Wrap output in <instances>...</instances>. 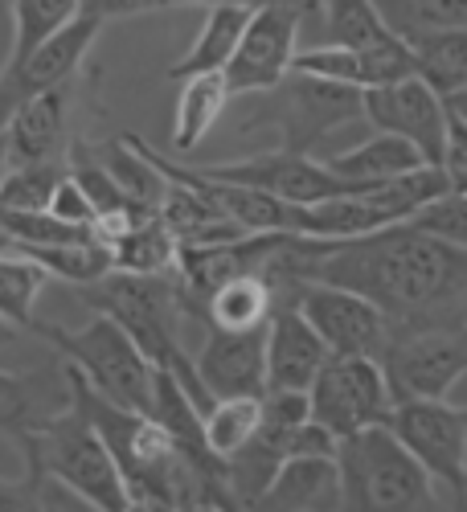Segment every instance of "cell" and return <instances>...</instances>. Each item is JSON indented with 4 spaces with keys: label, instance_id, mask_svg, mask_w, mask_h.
Here are the masks:
<instances>
[{
    "label": "cell",
    "instance_id": "cell-47",
    "mask_svg": "<svg viewBox=\"0 0 467 512\" xmlns=\"http://www.w3.org/2000/svg\"><path fill=\"white\" fill-rule=\"evenodd\" d=\"M463 410H467V402H463Z\"/></svg>",
    "mask_w": 467,
    "mask_h": 512
},
{
    "label": "cell",
    "instance_id": "cell-6",
    "mask_svg": "<svg viewBox=\"0 0 467 512\" xmlns=\"http://www.w3.org/2000/svg\"><path fill=\"white\" fill-rule=\"evenodd\" d=\"M91 111H99V70H91V66H82L74 78L62 82V87L29 99L13 115V123L5 127L13 168L66 160L74 140L82 136L78 123Z\"/></svg>",
    "mask_w": 467,
    "mask_h": 512
},
{
    "label": "cell",
    "instance_id": "cell-15",
    "mask_svg": "<svg viewBox=\"0 0 467 512\" xmlns=\"http://www.w3.org/2000/svg\"><path fill=\"white\" fill-rule=\"evenodd\" d=\"M74 406L70 365L66 357L46 361L29 373L0 369V435H9L17 447L33 443Z\"/></svg>",
    "mask_w": 467,
    "mask_h": 512
},
{
    "label": "cell",
    "instance_id": "cell-41",
    "mask_svg": "<svg viewBox=\"0 0 467 512\" xmlns=\"http://www.w3.org/2000/svg\"><path fill=\"white\" fill-rule=\"evenodd\" d=\"M447 107H451V111H455L459 119H467V91H459L455 99H447Z\"/></svg>",
    "mask_w": 467,
    "mask_h": 512
},
{
    "label": "cell",
    "instance_id": "cell-1",
    "mask_svg": "<svg viewBox=\"0 0 467 512\" xmlns=\"http://www.w3.org/2000/svg\"><path fill=\"white\" fill-rule=\"evenodd\" d=\"M316 283L365 295L394 332L467 324V250L410 222L341 242L316 267Z\"/></svg>",
    "mask_w": 467,
    "mask_h": 512
},
{
    "label": "cell",
    "instance_id": "cell-11",
    "mask_svg": "<svg viewBox=\"0 0 467 512\" xmlns=\"http://www.w3.org/2000/svg\"><path fill=\"white\" fill-rule=\"evenodd\" d=\"M300 33H304V5H267L254 9L246 37L226 66L230 91L250 99L267 95L291 74L295 54H300Z\"/></svg>",
    "mask_w": 467,
    "mask_h": 512
},
{
    "label": "cell",
    "instance_id": "cell-8",
    "mask_svg": "<svg viewBox=\"0 0 467 512\" xmlns=\"http://www.w3.org/2000/svg\"><path fill=\"white\" fill-rule=\"evenodd\" d=\"M312 418L336 439H353L369 426H386L394 410L390 377L373 357H332L308 394Z\"/></svg>",
    "mask_w": 467,
    "mask_h": 512
},
{
    "label": "cell",
    "instance_id": "cell-32",
    "mask_svg": "<svg viewBox=\"0 0 467 512\" xmlns=\"http://www.w3.org/2000/svg\"><path fill=\"white\" fill-rule=\"evenodd\" d=\"M0 512H50V476L37 451H21V476H0Z\"/></svg>",
    "mask_w": 467,
    "mask_h": 512
},
{
    "label": "cell",
    "instance_id": "cell-37",
    "mask_svg": "<svg viewBox=\"0 0 467 512\" xmlns=\"http://www.w3.org/2000/svg\"><path fill=\"white\" fill-rule=\"evenodd\" d=\"M447 168L451 177H467V119H459L455 111L447 127Z\"/></svg>",
    "mask_w": 467,
    "mask_h": 512
},
{
    "label": "cell",
    "instance_id": "cell-40",
    "mask_svg": "<svg viewBox=\"0 0 467 512\" xmlns=\"http://www.w3.org/2000/svg\"><path fill=\"white\" fill-rule=\"evenodd\" d=\"M13 173V156H9V136L0 132V185H5V177Z\"/></svg>",
    "mask_w": 467,
    "mask_h": 512
},
{
    "label": "cell",
    "instance_id": "cell-18",
    "mask_svg": "<svg viewBox=\"0 0 467 512\" xmlns=\"http://www.w3.org/2000/svg\"><path fill=\"white\" fill-rule=\"evenodd\" d=\"M291 70H304L328 82H341V87H357V91H377V87H394L402 78H414V50L406 37H390L381 46L369 50H332V46H308L295 54Z\"/></svg>",
    "mask_w": 467,
    "mask_h": 512
},
{
    "label": "cell",
    "instance_id": "cell-19",
    "mask_svg": "<svg viewBox=\"0 0 467 512\" xmlns=\"http://www.w3.org/2000/svg\"><path fill=\"white\" fill-rule=\"evenodd\" d=\"M242 512H345L341 463L336 459H287L271 488Z\"/></svg>",
    "mask_w": 467,
    "mask_h": 512
},
{
    "label": "cell",
    "instance_id": "cell-35",
    "mask_svg": "<svg viewBox=\"0 0 467 512\" xmlns=\"http://www.w3.org/2000/svg\"><path fill=\"white\" fill-rule=\"evenodd\" d=\"M418 29H467V0H414Z\"/></svg>",
    "mask_w": 467,
    "mask_h": 512
},
{
    "label": "cell",
    "instance_id": "cell-45",
    "mask_svg": "<svg viewBox=\"0 0 467 512\" xmlns=\"http://www.w3.org/2000/svg\"><path fill=\"white\" fill-rule=\"evenodd\" d=\"M50 512H70V508H66V504L54 496V488H50Z\"/></svg>",
    "mask_w": 467,
    "mask_h": 512
},
{
    "label": "cell",
    "instance_id": "cell-14",
    "mask_svg": "<svg viewBox=\"0 0 467 512\" xmlns=\"http://www.w3.org/2000/svg\"><path fill=\"white\" fill-rule=\"evenodd\" d=\"M107 21L103 17H91V13H78L58 37H50L21 70L13 74H0V132L13 123V115L54 87H62L66 78H74L82 66H87V54L95 46V37Z\"/></svg>",
    "mask_w": 467,
    "mask_h": 512
},
{
    "label": "cell",
    "instance_id": "cell-9",
    "mask_svg": "<svg viewBox=\"0 0 467 512\" xmlns=\"http://www.w3.org/2000/svg\"><path fill=\"white\" fill-rule=\"evenodd\" d=\"M205 177L242 185V189H259L271 193L287 205H316L328 197H345L365 185H349L328 168V160H312L308 152H291V148H271L259 156H238L222 164H197Z\"/></svg>",
    "mask_w": 467,
    "mask_h": 512
},
{
    "label": "cell",
    "instance_id": "cell-28",
    "mask_svg": "<svg viewBox=\"0 0 467 512\" xmlns=\"http://www.w3.org/2000/svg\"><path fill=\"white\" fill-rule=\"evenodd\" d=\"M17 254L33 259L37 267H46L50 279H62L70 287H87V283H95V279L115 271V254L99 238L66 242V246H29V250H17Z\"/></svg>",
    "mask_w": 467,
    "mask_h": 512
},
{
    "label": "cell",
    "instance_id": "cell-27",
    "mask_svg": "<svg viewBox=\"0 0 467 512\" xmlns=\"http://www.w3.org/2000/svg\"><path fill=\"white\" fill-rule=\"evenodd\" d=\"M111 254H115V271L168 275V271H177L181 242L173 238V230L160 222V213H152V218H144L140 226L127 230V234L111 246Z\"/></svg>",
    "mask_w": 467,
    "mask_h": 512
},
{
    "label": "cell",
    "instance_id": "cell-10",
    "mask_svg": "<svg viewBox=\"0 0 467 512\" xmlns=\"http://www.w3.org/2000/svg\"><path fill=\"white\" fill-rule=\"evenodd\" d=\"M386 426L394 439L447 488H467V410L447 398L394 402Z\"/></svg>",
    "mask_w": 467,
    "mask_h": 512
},
{
    "label": "cell",
    "instance_id": "cell-42",
    "mask_svg": "<svg viewBox=\"0 0 467 512\" xmlns=\"http://www.w3.org/2000/svg\"><path fill=\"white\" fill-rule=\"evenodd\" d=\"M13 336H17V328H13L5 316H0V345H5V340H13Z\"/></svg>",
    "mask_w": 467,
    "mask_h": 512
},
{
    "label": "cell",
    "instance_id": "cell-17",
    "mask_svg": "<svg viewBox=\"0 0 467 512\" xmlns=\"http://www.w3.org/2000/svg\"><path fill=\"white\" fill-rule=\"evenodd\" d=\"M332 357L300 304H283L267 324V394H312Z\"/></svg>",
    "mask_w": 467,
    "mask_h": 512
},
{
    "label": "cell",
    "instance_id": "cell-23",
    "mask_svg": "<svg viewBox=\"0 0 467 512\" xmlns=\"http://www.w3.org/2000/svg\"><path fill=\"white\" fill-rule=\"evenodd\" d=\"M418 78L443 99L467 91V29H418L406 37Z\"/></svg>",
    "mask_w": 467,
    "mask_h": 512
},
{
    "label": "cell",
    "instance_id": "cell-26",
    "mask_svg": "<svg viewBox=\"0 0 467 512\" xmlns=\"http://www.w3.org/2000/svg\"><path fill=\"white\" fill-rule=\"evenodd\" d=\"M308 21L320 25V46H332V50H369L398 37L373 0H332L320 13L304 17V25Z\"/></svg>",
    "mask_w": 467,
    "mask_h": 512
},
{
    "label": "cell",
    "instance_id": "cell-22",
    "mask_svg": "<svg viewBox=\"0 0 467 512\" xmlns=\"http://www.w3.org/2000/svg\"><path fill=\"white\" fill-rule=\"evenodd\" d=\"M283 287L267 275H242L234 283H226L222 291H214L205 316L209 328H230V332H246V328H267L271 316L283 308Z\"/></svg>",
    "mask_w": 467,
    "mask_h": 512
},
{
    "label": "cell",
    "instance_id": "cell-2",
    "mask_svg": "<svg viewBox=\"0 0 467 512\" xmlns=\"http://www.w3.org/2000/svg\"><path fill=\"white\" fill-rule=\"evenodd\" d=\"M345 512H451L455 488L439 484L390 426H369L336 451Z\"/></svg>",
    "mask_w": 467,
    "mask_h": 512
},
{
    "label": "cell",
    "instance_id": "cell-33",
    "mask_svg": "<svg viewBox=\"0 0 467 512\" xmlns=\"http://www.w3.org/2000/svg\"><path fill=\"white\" fill-rule=\"evenodd\" d=\"M410 226H418V230H427V234H435V238L467 250V193L463 189L443 193L439 201H431L422 213H414Z\"/></svg>",
    "mask_w": 467,
    "mask_h": 512
},
{
    "label": "cell",
    "instance_id": "cell-4",
    "mask_svg": "<svg viewBox=\"0 0 467 512\" xmlns=\"http://www.w3.org/2000/svg\"><path fill=\"white\" fill-rule=\"evenodd\" d=\"M25 447L37 451L50 484H62L87 508H95V512H127V480L119 472L107 439L95 431V422L78 406H70L46 435L25 443Z\"/></svg>",
    "mask_w": 467,
    "mask_h": 512
},
{
    "label": "cell",
    "instance_id": "cell-31",
    "mask_svg": "<svg viewBox=\"0 0 467 512\" xmlns=\"http://www.w3.org/2000/svg\"><path fill=\"white\" fill-rule=\"evenodd\" d=\"M70 177V156L66 160H46V164H25L13 168L0 185V209L13 213H46L58 185Z\"/></svg>",
    "mask_w": 467,
    "mask_h": 512
},
{
    "label": "cell",
    "instance_id": "cell-20",
    "mask_svg": "<svg viewBox=\"0 0 467 512\" xmlns=\"http://www.w3.org/2000/svg\"><path fill=\"white\" fill-rule=\"evenodd\" d=\"M328 168L341 181L349 185H386V181H398L406 173H418L427 168V156H422L410 140L402 136H390V132H377L369 140H361L357 148L349 152H336L328 160Z\"/></svg>",
    "mask_w": 467,
    "mask_h": 512
},
{
    "label": "cell",
    "instance_id": "cell-44",
    "mask_svg": "<svg viewBox=\"0 0 467 512\" xmlns=\"http://www.w3.org/2000/svg\"><path fill=\"white\" fill-rule=\"evenodd\" d=\"M185 512H226V508H218V504H189Z\"/></svg>",
    "mask_w": 467,
    "mask_h": 512
},
{
    "label": "cell",
    "instance_id": "cell-43",
    "mask_svg": "<svg viewBox=\"0 0 467 512\" xmlns=\"http://www.w3.org/2000/svg\"><path fill=\"white\" fill-rule=\"evenodd\" d=\"M324 5H332V0H304V17H312V13H320Z\"/></svg>",
    "mask_w": 467,
    "mask_h": 512
},
{
    "label": "cell",
    "instance_id": "cell-30",
    "mask_svg": "<svg viewBox=\"0 0 467 512\" xmlns=\"http://www.w3.org/2000/svg\"><path fill=\"white\" fill-rule=\"evenodd\" d=\"M205 443L218 459L238 455L263 426V398H218L205 410Z\"/></svg>",
    "mask_w": 467,
    "mask_h": 512
},
{
    "label": "cell",
    "instance_id": "cell-21",
    "mask_svg": "<svg viewBox=\"0 0 467 512\" xmlns=\"http://www.w3.org/2000/svg\"><path fill=\"white\" fill-rule=\"evenodd\" d=\"M254 9H242V5H214L205 9V21H201V33L189 46V54L168 66V78H197V74H226V66L234 62L242 37H246V25H250Z\"/></svg>",
    "mask_w": 467,
    "mask_h": 512
},
{
    "label": "cell",
    "instance_id": "cell-3",
    "mask_svg": "<svg viewBox=\"0 0 467 512\" xmlns=\"http://www.w3.org/2000/svg\"><path fill=\"white\" fill-rule=\"evenodd\" d=\"M37 336H46L58 349V357H66L107 402L136 414H152L156 365L111 316H91L78 332L37 324Z\"/></svg>",
    "mask_w": 467,
    "mask_h": 512
},
{
    "label": "cell",
    "instance_id": "cell-38",
    "mask_svg": "<svg viewBox=\"0 0 467 512\" xmlns=\"http://www.w3.org/2000/svg\"><path fill=\"white\" fill-rule=\"evenodd\" d=\"M373 5L381 9V17L390 21V29L398 37H410L414 33V0H373Z\"/></svg>",
    "mask_w": 467,
    "mask_h": 512
},
{
    "label": "cell",
    "instance_id": "cell-34",
    "mask_svg": "<svg viewBox=\"0 0 467 512\" xmlns=\"http://www.w3.org/2000/svg\"><path fill=\"white\" fill-rule=\"evenodd\" d=\"M46 213H54L58 222H70V226H95V222H99L91 197L82 193V185H78L74 177H66V181L58 185V193H54V201H50Z\"/></svg>",
    "mask_w": 467,
    "mask_h": 512
},
{
    "label": "cell",
    "instance_id": "cell-36",
    "mask_svg": "<svg viewBox=\"0 0 467 512\" xmlns=\"http://www.w3.org/2000/svg\"><path fill=\"white\" fill-rule=\"evenodd\" d=\"M152 9H168V0H82V13L115 21V17H136V13H152Z\"/></svg>",
    "mask_w": 467,
    "mask_h": 512
},
{
    "label": "cell",
    "instance_id": "cell-46",
    "mask_svg": "<svg viewBox=\"0 0 467 512\" xmlns=\"http://www.w3.org/2000/svg\"><path fill=\"white\" fill-rule=\"evenodd\" d=\"M455 189H463V193H467V177H455Z\"/></svg>",
    "mask_w": 467,
    "mask_h": 512
},
{
    "label": "cell",
    "instance_id": "cell-12",
    "mask_svg": "<svg viewBox=\"0 0 467 512\" xmlns=\"http://www.w3.org/2000/svg\"><path fill=\"white\" fill-rule=\"evenodd\" d=\"M300 312L312 320V328L324 336V345L336 357H373L381 361L390 349V320L377 304H369L365 295L332 287V283H316L308 279L300 291Z\"/></svg>",
    "mask_w": 467,
    "mask_h": 512
},
{
    "label": "cell",
    "instance_id": "cell-24",
    "mask_svg": "<svg viewBox=\"0 0 467 512\" xmlns=\"http://www.w3.org/2000/svg\"><path fill=\"white\" fill-rule=\"evenodd\" d=\"M234 99L226 74H197L181 82L177 95V119H173V148L177 152H193L201 148V140L214 132L226 103Z\"/></svg>",
    "mask_w": 467,
    "mask_h": 512
},
{
    "label": "cell",
    "instance_id": "cell-39",
    "mask_svg": "<svg viewBox=\"0 0 467 512\" xmlns=\"http://www.w3.org/2000/svg\"><path fill=\"white\" fill-rule=\"evenodd\" d=\"M177 5H205V9H214V5H242V9H267V5H304V0H168V9H177Z\"/></svg>",
    "mask_w": 467,
    "mask_h": 512
},
{
    "label": "cell",
    "instance_id": "cell-5",
    "mask_svg": "<svg viewBox=\"0 0 467 512\" xmlns=\"http://www.w3.org/2000/svg\"><path fill=\"white\" fill-rule=\"evenodd\" d=\"M259 99L254 111V127H275L279 148L291 152H312V144L336 127H345L353 119H365V91L341 87L304 70H291L275 91L250 95Z\"/></svg>",
    "mask_w": 467,
    "mask_h": 512
},
{
    "label": "cell",
    "instance_id": "cell-25",
    "mask_svg": "<svg viewBox=\"0 0 467 512\" xmlns=\"http://www.w3.org/2000/svg\"><path fill=\"white\" fill-rule=\"evenodd\" d=\"M78 13H82V0H13V37H9V54L0 74L21 70Z\"/></svg>",
    "mask_w": 467,
    "mask_h": 512
},
{
    "label": "cell",
    "instance_id": "cell-13",
    "mask_svg": "<svg viewBox=\"0 0 467 512\" xmlns=\"http://www.w3.org/2000/svg\"><path fill=\"white\" fill-rule=\"evenodd\" d=\"M365 119L377 127V132H390V136L410 140L422 156H427V164H443L447 168L451 107L418 74L394 82V87L365 91Z\"/></svg>",
    "mask_w": 467,
    "mask_h": 512
},
{
    "label": "cell",
    "instance_id": "cell-16",
    "mask_svg": "<svg viewBox=\"0 0 467 512\" xmlns=\"http://www.w3.org/2000/svg\"><path fill=\"white\" fill-rule=\"evenodd\" d=\"M193 361L214 398H267V328H209Z\"/></svg>",
    "mask_w": 467,
    "mask_h": 512
},
{
    "label": "cell",
    "instance_id": "cell-29",
    "mask_svg": "<svg viewBox=\"0 0 467 512\" xmlns=\"http://www.w3.org/2000/svg\"><path fill=\"white\" fill-rule=\"evenodd\" d=\"M50 271L37 267L25 254H0V316H5L13 328L21 332H37V316H33V304L41 287H46Z\"/></svg>",
    "mask_w": 467,
    "mask_h": 512
},
{
    "label": "cell",
    "instance_id": "cell-7",
    "mask_svg": "<svg viewBox=\"0 0 467 512\" xmlns=\"http://www.w3.org/2000/svg\"><path fill=\"white\" fill-rule=\"evenodd\" d=\"M381 369L390 377L394 402L447 398L467 377V324L394 332Z\"/></svg>",
    "mask_w": 467,
    "mask_h": 512
}]
</instances>
